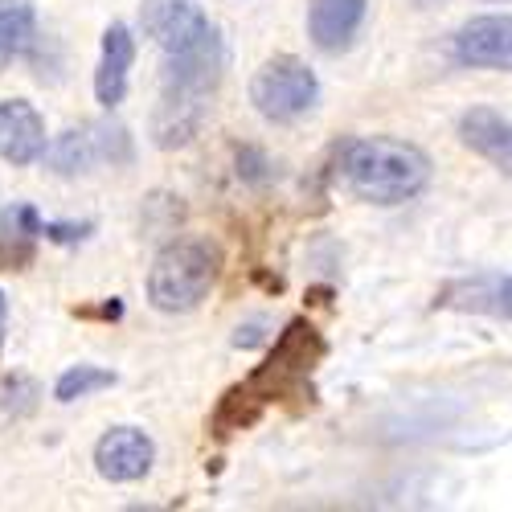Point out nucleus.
<instances>
[{"mask_svg": "<svg viewBox=\"0 0 512 512\" xmlns=\"http://www.w3.org/2000/svg\"><path fill=\"white\" fill-rule=\"evenodd\" d=\"M263 406L254 402L246 390H242V381L238 386H230L226 394H222V402L213 406V418H209V431H213V439H230V435H242V431H250V426H259L263 422Z\"/></svg>", "mask_w": 512, "mask_h": 512, "instance_id": "nucleus-14", "label": "nucleus"}, {"mask_svg": "<svg viewBox=\"0 0 512 512\" xmlns=\"http://www.w3.org/2000/svg\"><path fill=\"white\" fill-rule=\"evenodd\" d=\"M50 164H54V173L62 177H74V173H87V168L103 156V144H99V127H70V132H62L50 148Z\"/></svg>", "mask_w": 512, "mask_h": 512, "instance_id": "nucleus-13", "label": "nucleus"}, {"mask_svg": "<svg viewBox=\"0 0 512 512\" xmlns=\"http://www.w3.org/2000/svg\"><path fill=\"white\" fill-rule=\"evenodd\" d=\"M37 37V13L25 0H0V58H21Z\"/></svg>", "mask_w": 512, "mask_h": 512, "instance_id": "nucleus-15", "label": "nucleus"}, {"mask_svg": "<svg viewBox=\"0 0 512 512\" xmlns=\"http://www.w3.org/2000/svg\"><path fill=\"white\" fill-rule=\"evenodd\" d=\"M140 21H144V33L164 50L185 46L189 37H197L209 25V17L193 5V0H144Z\"/></svg>", "mask_w": 512, "mask_h": 512, "instance_id": "nucleus-11", "label": "nucleus"}, {"mask_svg": "<svg viewBox=\"0 0 512 512\" xmlns=\"http://www.w3.org/2000/svg\"><path fill=\"white\" fill-rule=\"evenodd\" d=\"M222 250L209 238H177L168 242L148 271V300L156 312L181 316L205 304V295L218 283Z\"/></svg>", "mask_w": 512, "mask_h": 512, "instance_id": "nucleus-4", "label": "nucleus"}, {"mask_svg": "<svg viewBox=\"0 0 512 512\" xmlns=\"http://www.w3.org/2000/svg\"><path fill=\"white\" fill-rule=\"evenodd\" d=\"M136 62V37L127 25H107L103 29V54H99V70H95V99L103 107H119L127 95V74Z\"/></svg>", "mask_w": 512, "mask_h": 512, "instance_id": "nucleus-10", "label": "nucleus"}, {"mask_svg": "<svg viewBox=\"0 0 512 512\" xmlns=\"http://www.w3.org/2000/svg\"><path fill=\"white\" fill-rule=\"evenodd\" d=\"M455 62L472 70H512V17H476L455 33Z\"/></svg>", "mask_w": 512, "mask_h": 512, "instance_id": "nucleus-7", "label": "nucleus"}, {"mask_svg": "<svg viewBox=\"0 0 512 512\" xmlns=\"http://www.w3.org/2000/svg\"><path fill=\"white\" fill-rule=\"evenodd\" d=\"M33 259V234L21 230L17 209H0V271H21Z\"/></svg>", "mask_w": 512, "mask_h": 512, "instance_id": "nucleus-17", "label": "nucleus"}, {"mask_svg": "<svg viewBox=\"0 0 512 512\" xmlns=\"http://www.w3.org/2000/svg\"><path fill=\"white\" fill-rule=\"evenodd\" d=\"M156 463V443L140 431V426H111V431L95 443V472L111 484H136L152 472Z\"/></svg>", "mask_w": 512, "mask_h": 512, "instance_id": "nucleus-6", "label": "nucleus"}, {"mask_svg": "<svg viewBox=\"0 0 512 512\" xmlns=\"http://www.w3.org/2000/svg\"><path fill=\"white\" fill-rule=\"evenodd\" d=\"M340 177H345V185L361 201L402 205L431 185V160L406 140L365 136V140L340 144Z\"/></svg>", "mask_w": 512, "mask_h": 512, "instance_id": "nucleus-2", "label": "nucleus"}, {"mask_svg": "<svg viewBox=\"0 0 512 512\" xmlns=\"http://www.w3.org/2000/svg\"><path fill=\"white\" fill-rule=\"evenodd\" d=\"M467 295H476V300L463 304V308H488V312L512 320V279H500V283H492L488 291H484L480 283H472V287H467Z\"/></svg>", "mask_w": 512, "mask_h": 512, "instance_id": "nucleus-18", "label": "nucleus"}, {"mask_svg": "<svg viewBox=\"0 0 512 512\" xmlns=\"http://www.w3.org/2000/svg\"><path fill=\"white\" fill-rule=\"evenodd\" d=\"M46 156V119L25 99L0 103V160L29 168Z\"/></svg>", "mask_w": 512, "mask_h": 512, "instance_id": "nucleus-8", "label": "nucleus"}, {"mask_svg": "<svg viewBox=\"0 0 512 512\" xmlns=\"http://www.w3.org/2000/svg\"><path fill=\"white\" fill-rule=\"evenodd\" d=\"M324 353H328V345H324V336L316 332V324L291 320L279 332V340H275V349L267 353V361L242 381V390L259 402L263 410L283 406V402H295V410H304V406L316 402L312 377H316Z\"/></svg>", "mask_w": 512, "mask_h": 512, "instance_id": "nucleus-3", "label": "nucleus"}, {"mask_svg": "<svg viewBox=\"0 0 512 512\" xmlns=\"http://www.w3.org/2000/svg\"><path fill=\"white\" fill-rule=\"evenodd\" d=\"M238 177L246 185H267L275 177V168L259 148H238Z\"/></svg>", "mask_w": 512, "mask_h": 512, "instance_id": "nucleus-19", "label": "nucleus"}, {"mask_svg": "<svg viewBox=\"0 0 512 512\" xmlns=\"http://www.w3.org/2000/svg\"><path fill=\"white\" fill-rule=\"evenodd\" d=\"M316 99H320V82H316L312 66L291 54L263 62L259 74L250 78V103L271 123H295L316 107Z\"/></svg>", "mask_w": 512, "mask_h": 512, "instance_id": "nucleus-5", "label": "nucleus"}, {"mask_svg": "<svg viewBox=\"0 0 512 512\" xmlns=\"http://www.w3.org/2000/svg\"><path fill=\"white\" fill-rule=\"evenodd\" d=\"M226 66V46L213 25H205L197 37H189L185 46L168 50L164 62V95L152 119V136L160 148H181L197 136V127L205 119V99L218 87Z\"/></svg>", "mask_w": 512, "mask_h": 512, "instance_id": "nucleus-1", "label": "nucleus"}, {"mask_svg": "<svg viewBox=\"0 0 512 512\" xmlns=\"http://www.w3.org/2000/svg\"><path fill=\"white\" fill-rule=\"evenodd\" d=\"M41 234H46L50 242H82L91 234V226H62V222H41Z\"/></svg>", "mask_w": 512, "mask_h": 512, "instance_id": "nucleus-20", "label": "nucleus"}, {"mask_svg": "<svg viewBox=\"0 0 512 512\" xmlns=\"http://www.w3.org/2000/svg\"><path fill=\"white\" fill-rule=\"evenodd\" d=\"M5 320H9V304H5V291H0V340H5Z\"/></svg>", "mask_w": 512, "mask_h": 512, "instance_id": "nucleus-21", "label": "nucleus"}, {"mask_svg": "<svg viewBox=\"0 0 512 512\" xmlns=\"http://www.w3.org/2000/svg\"><path fill=\"white\" fill-rule=\"evenodd\" d=\"M115 381H119V377H115L111 369H103V365H74V369H66V373L58 377L54 398H58V402H78V398H91V394H99V390H111Z\"/></svg>", "mask_w": 512, "mask_h": 512, "instance_id": "nucleus-16", "label": "nucleus"}, {"mask_svg": "<svg viewBox=\"0 0 512 512\" xmlns=\"http://www.w3.org/2000/svg\"><path fill=\"white\" fill-rule=\"evenodd\" d=\"M459 140L480 160L500 168L504 177H512V119H504L492 107H472L459 119Z\"/></svg>", "mask_w": 512, "mask_h": 512, "instance_id": "nucleus-9", "label": "nucleus"}, {"mask_svg": "<svg viewBox=\"0 0 512 512\" xmlns=\"http://www.w3.org/2000/svg\"><path fill=\"white\" fill-rule=\"evenodd\" d=\"M369 0H312L308 9V37L320 50H345L365 25Z\"/></svg>", "mask_w": 512, "mask_h": 512, "instance_id": "nucleus-12", "label": "nucleus"}]
</instances>
